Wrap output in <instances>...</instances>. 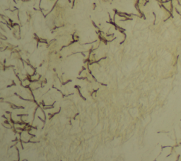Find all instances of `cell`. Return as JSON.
Wrapping results in <instances>:
<instances>
[{"label": "cell", "instance_id": "cell-1", "mask_svg": "<svg viewBox=\"0 0 181 161\" xmlns=\"http://www.w3.org/2000/svg\"><path fill=\"white\" fill-rule=\"evenodd\" d=\"M161 5H162L163 9H165L167 12H170V13H172L173 10V4H172L171 0H168L166 2H162Z\"/></svg>", "mask_w": 181, "mask_h": 161}, {"label": "cell", "instance_id": "cell-2", "mask_svg": "<svg viewBox=\"0 0 181 161\" xmlns=\"http://www.w3.org/2000/svg\"><path fill=\"white\" fill-rule=\"evenodd\" d=\"M176 161H181V160H180V159H179V160H177Z\"/></svg>", "mask_w": 181, "mask_h": 161}]
</instances>
